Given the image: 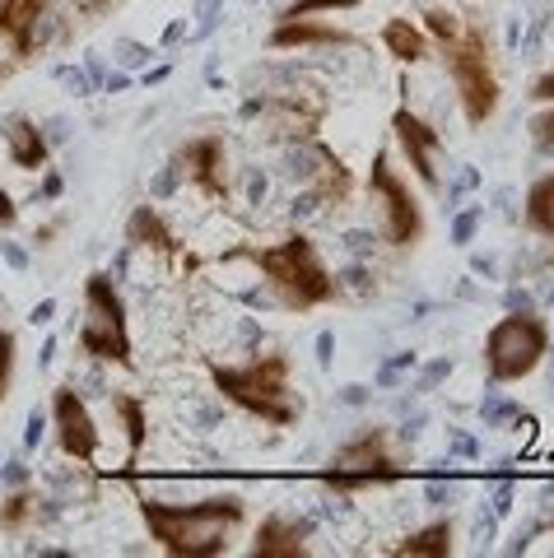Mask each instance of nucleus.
<instances>
[{
    "label": "nucleus",
    "mask_w": 554,
    "mask_h": 558,
    "mask_svg": "<svg viewBox=\"0 0 554 558\" xmlns=\"http://www.w3.org/2000/svg\"><path fill=\"white\" fill-rule=\"evenodd\" d=\"M438 51H443V70H447V80H453L466 126L484 131L498 117V108H504V80H498V65H494L490 28L480 20H466L457 28V38L438 43Z\"/></svg>",
    "instance_id": "4"
},
{
    "label": "nucleus",
    "mask_w": 554,
    "mask_h": 558,
    "mask_svg": "<svg viewBox=\"0 0 554 558\" xmlns=\"http://www.w3.org/2000/svg\"><path fill=\"white\" fill-rule=\"evenodd\" d=\"M210 387L248 418L270 428H293L303 418V396L293 391V359L285 349H266L248 363H205Z\"/></svg>",
    "instance_id": "2"
},
{
    "label": "nucleus",
    "mask_w": 554,
    "mask_h": 558,
    "mask_svg": "<svg viewBox=\"0 0 554 558\" xmlns=\"http://www.w3.org/2000/svg\"><path fill=\"white\" fill-rule=\"evenodd\" d=\"M131 242H141V247H149L154 256H164V260H182L178 238H172V229L164 223L159 209H149V205H141L131 215Z\"/></svg>",
    "instance_id": "19"
},
{
    "label": "nucleus",
    "mask_w": 554,
    "mask_h": 558,
    "mask_svg": "<svg viewBox=\"0 0 554 558\" xmlns=\"http://www.w3.org/2000/svg\"><path fill=\"white\" fill-rule=\"evenodd\" d=\"M14 363H20V336H14V330H0V405L10 400Z\"/></svg>",
    "instance_id": "23"
},
{
    "label": "nucleus",
    "mask_w": 554,
    "mask_h": 558,
    "mask_svg": "<svg viewBox=\"0 0 554 558\" xmlns=\"http://www.w3.org/2000/svg\"><path fill=\"white\" fill-rule=\"evenodd\" d=\"M527 131H531V145H535V149L554 154V102H541V112L527 121Z\"/></svg>",
    "instance_id": "24"
},
{
    "label": "nucleus",
    "mask_w": 554,
    "mask_h": 558,
    "mask_svg": "<svg viewBox=\"0 0 554 558\" xmlns=\"http://www.w3.org/2000/svg\"><path fill=\"white\" fill-rule=\"evenodd\" d=\"M178 172L186 178V186H196L201 196L210 201H229V145L224 135H196L178 149Z\"/></svg>",
    "instance_id": "11"
},
{
    "label": "nucleus",
    "mask_w": 554,
    "mask_h": 558,
    "mask_svg": "<svg viewBox=\"0 0 554 558\" xmlns=\"http://www.w3.org/2000/svg\"><path fill=\"white\" fill-rule=\"evenodd\" d=\"M396 480H406V461L392 451L387 424H363L322 465V484L336 488V494H363V488H383Z\"/></svg>",
    "instance_id": "5"
},
{
    "label": "nucleus",
    "mask_w": 554,
    "mask_h": 558,
    "mask_svg": "<svg viewBox=\"0 0 554 558\" xmlns=\"http://www.w3.org/2000/svg\"><path fill=\"white\" fill-rule=\"evenodd\" d=\"M51 28H57V10L51 0H5V24H0V38L10 43L14 61H33L47 47Z\"/></svg>",
    "instance_id": "12"
},
{
    "label": "nucleus",
    "mask_w": 554,
    "mask_h": 558,
    "mask_svg": "<svg viewBox=\"0 0 554 558\" xmlns=\"http://www.w3.org/2000/svg\"><path fill=\"white\" fill-rule=\"evenodd\" d=\"M377 43H383V51L396 65H424L434 57V38H429L424 24L410 20V14H392L383 33H377Z\"/></svg>",
    "instance_id": "16"
},
{
    "label": "nucleus",
    "mask_w": 554,
    "mask_h": 558,
    "mask_svg": "<svg viewBox=\"0 0 554 558\" xmlns=\"http://www.w3.org/2000/svg\"><path fill=\"white\" fill-rule=\"evenodd\" d=\"M0 135H5V159H10V168H20V172H43L47 168L51 145H47V135H43V126L33 117H24V112L5 117Z\"/></svg>",
    "instance_id": "15"
},
{
    "label": "nucleus",
    "mask_w": 554,
    "mask_h": 558,
    "mask_svg": "<svg viewBox=\"0 0 554 558\" xmlns=\"http://www.w3.org/2000/svg\"><path fill=\"white\" fill-rule=\"evenodd\" d=\"M363 0H289L275 20H313V14H340V10H359Z\"/></svg>",
    "instance_id": "22"
},
{
    "label": "nucleus",
    "mask_w": 554,
    "mask_h": 558,
    "mask_svg": "<svg viewBox=\"0 0 554 558\" xmlns=\"http://www.w3.org/2000/svg\"><path fill=\"white\" fill-rule=\"evenodd\" d=\"M527 98L535 102V108H541V102H554V70H545V75H535V80H531Z\"/></svg>",
    "instance_id": "25"
},
{
    "label": "nucleus",
    "mask_w": 554,
    "mask_h": 558,
    "mask_svg": "<svg viewBox=\"0 0 554 558\" xmlns=\"http://www.w3.org/2000/svg\"><path fill=\"white\" fill-rule=\"evenodd\" d=\"M248 256L285 312H313V307H326L340 293L332 266L322 260L317 242L308 233H289L280 242H270V247L248 252Z\"/></svg>",
    "instance_id": "3"
},
{
    "label": "nucleus",
    "mask_w": 554,
    "mask_h": 558,
    "mask_svg": "<svg viewBox=\"0 0 554 558\" xmlns=\"http://www.w3.org/2000/svg\"><path fill=\"white\" fill-rule=\"evenodd\" d=\"M80 349L98 363H117V368H135V344H131V317L127 299L112 284V275L94 270L84 279V317H80Z\"/></svg>",
    "instance_id": "6"
},
{
    "label": "nucleus",
    "mask_w": 554,
    "mask_h": 558,
    "mask_svg": "<svg viewBox=\"0 0 554 558\" xmlns=\"http://www.w3.org/2000/svg\"><path fill=\"white\" fill-rule=\"evenodd\" d=\"M270 51H317V47H359L363 38L354 28H340L336 20H275Z\"/></svg>",
    "instance_id": "14"
},
{
    "label": "nucleus",
    "mask_w": 554,
    "mask_h": 558,
    "mask_svg": "<svg viewBox=\"0 0 554 558\" xmlns=\"http://www.w3.org/2000/svg\"><path fill=\"white\" fill-rule=\"evenodd\" d=\"M369 201L377 209V229H383V242L396 252H414L429 233L424 219V201L410 191V182L401 178V168L392 163V149H377L369 163Z\"/></svg>",
    "instance_id": "8"
},
{
    "label": "nucleus",
    "mask_w": 554,
    "mask_h": 558,
    "mask_svg": "<svg viewBox=\"0 0 554 558\" xmlns=\"http://www.w3.org/2000/svg\"><path fill=\"white\" fill-rule=\"evenodd\" d=\"M550 322L535 317V312H508L490 326L484 336V377L494 387H513V381H527L541 363L550 359Z\"/></svg>",
    "instance_id": "7"
},
{
    "label": "nucleus",
    "mask_w": 554,
    "mask_h": 558,
    "mask_svg": "<svg viewBox=\"0 0 554 558\" xmlns=\"http://www.w3.org/2000/svg\"><path fill=\"white\" fill-rule=\"evenodd\" d=\"M484 5H494V0H484Z\"/></svg>",
    "instance_id": "30"
},
{
    "label": "nucleus",
    "mask_w": 554,
    "mask_h": 558,
    "mask_svg": "<svg viewBox=\"0 0 554 558\" xmlns=\"http://www.w3.org/2000/svg\"><path fill=\"white\" fill-rule=\"evenodd\" d=\"M0 84H5V70H0Z\"/></svg>",
    "instance_id": "29"
},
{
    "label": "nucleus",
    "mask_w": 554,
    "mask_h": 558,
    "mask_svg": "<svg viewBox=\"0 0 554 558\" xmlns=\"http://www.w3.org/2000/svg\"><path fill=\"white\" fill-rule=\"evenodd\" d=\"M112 410L121 418V433H127V465H135V461H141V451H145V438H149L145 405L135 396H112Z\"/></svg>",
    "instance_id": "20"
},
{
    "label": "nucleus",
    "mask_w": 554,
    "mask_h": 558,
    "mask_svg": "<svg viewBox=\"0 0 554 558\" xmlns=\"http://www.w3.org/2000/svg\"><path fill=\"white\" fill-rule=\"evenodd\" d=\"M33 512H38V494L33 488H20V494H10L5 502H0V531L5 535H24Z\"/></svg>",
    "instance_id": "21"
},
{
    "label": "nucleus",
    "mask_w": 554,
    "mask_h": 558,
    "mask_svg": "<svg viewBox=\"0 0 554 558\" xmlns=\"http://www.w3.org/2000/svg\"><path fill=\"white\" fill-rule=\"evenodd\" d=\"M313 554V521L293 512H266L252 531L248 558H308Z\"/></svg>",
    "instance_id": "13"
},
{
    "label": "nucleus",
    "mask_w": 554,
    "mask_h": 558,
    "mask_svg": "<svg viewBox=\"0 0 554 558\" xmlns=\"http://www.w3.org/2000/svg\"><path fill=\"white\" fill-rule=\"evenodd\" d=\"M14 223H20V205H14V196L0 186V229H14Z\"/></svg>",
    "instance_id": "26"
},
{
    "label": "nucleus",
    "mask_w": 554,
    "mask_h": 558,
    "mask_svg": "<svg viewBox=\"0 0 554 558\" xmlns=\"http://www.w3.org/2000/svg\"><path fill=\"white\" fill-rule=\"evenodd\" d=\"M71 5H75L80 14H89V20H94V14L108 10V0H71Z\"/></svg>",
    "instance_id": "27"
},
{
    "label": "nucleus",
    "mask_w": 554,
    "mask_h": 558,
    "mask_svg": "<svg viewBox=\"0 0 554 558\" xmlns=\"http://www.w3.org/2000/svg\"><path fill=\"white\" fill-rule=\"evenodd\" d=\"M392 140H396V149H401V159L410 163L414 182H420L429 196H438V191H443V159H447L443 131L401 102V108L392 112Z\"/></svg>",
    "instance_id": "9"
},
{
    "label": "nucleus",
    "mask_w": 554,
    "mask_h": 558,
    "mask_svg": "<svg viewBox=\"0 0 554 558\" xmlns=\"http://www.w3.org/2000/svg\"><path fill=\"white\" fill-rule=\"evenodd\" d=\"M154 549L168 558H224L233 549L238 531L248 526V498L238 494H210L196 502H164L149 494H135Z\"/></svg>",
    "instance_id": "1"
},
{
    "label": "nucleus",
    "mask_w": 554,
    "mask_h": 558,
    "mask_svg": "<svg viewBox=\"0 0 554 558\" xmlns=\"http://www.w3.org/2000/svg\"><path fill=\"white\" fill-rule=\"evenodd\" d=\"M522 223L545 242V247H550V260H554V172H541V178L527 186Z\"/></svg>",
    "instance_id": "18"
},
{
    "label": "nucleus",
    "mask_w": 554,
    "mask_h": 558,
    "mask_svg": "<svg viewBox=\"0 0 554 558\" xmlns=\"http://www.w3.org/2000/svg\"><path fill=\"white\" fill-rule=\"evenodd\" d=\"M0 24H5V0H0Z\"/></svg>",
    "instance_id": "28"
},
{
    "label": "nucleus",
    "mask_w": 554,
    "mask_h": 558,
    "mask_svg": "<svg viewBox=\"0 0 554 558\" xmlns=\"http://www.w3.org/2000/svg\"><path fill=\"white\" fill-rule=\"evenodd\" d=\"M387 554H392V558H453V554H457V521H453V517L429 521V526L410 531L401 545H392Z\"/></svg>",
    "instance_id": "17"
},
{
    "label": "nucleus",
    "mask_w": 554,
    "mask_h": 558,
    "mask_svg": "<svg viewBox=\"0 0 554 558\" xmlns=\"http://www.w3.org/2000/svg\"><path fill=\"white\" fill-rule=\"evenodd\" d=\"M51 433H57L61 457H71L75 465H94L103 451V433L94 410L84 405V396L75 387H57L51 391Z\"/></svg>",
    "instance_id": "10"
}]
</instances>
